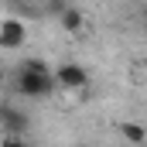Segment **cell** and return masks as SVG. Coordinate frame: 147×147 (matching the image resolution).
Instances as JSON below:
<instances>
[{"mask_svg": "<svg viewBox=\"0 0 147 147\" xmlns=\"http://www.w3.org/2000/svg\"><path fill=\"white\" fill-rule=\"evenodd\" d=\"M55 86H58V82H55V72L51 75H34V72L17 69V92L28 96V99H45V96H51Z\"/></svg>", "mask_w": 147, "mask_h": 147, "instance_id": "1", "label": "cell"}, {"mask_svg": "<svg viewBox=\"0 0 147 147\" xmlns=\"http://www.w3.org/2000/svg\"><path fill=\"white\" fill-rule=\"evenodd\" d=\"M58 24H62L69 34H79V31L86 28V17H82V10H75V7H65V10L58 14Z\"/></svg>", "mask_w": 147, "mask_h": 147, "instance_id": "6", "label": "cell"}, {"mask_svg": "<svg viewBox=\"0 0 147 147\" xmlns=\"http://www.w3.org/2000/svg\"><path fill=\"white\" fill-rule=\"evenodd\" d=\"M0 123L10 130V137H21V134H28V116L21 110H14V106H0Z\"/></svg>", "mask_w": 147, "mask_h": 147, "instance_id": "4", "label": "cell"}, {"mask_svg": "<svg viewBox=\"0 0 147 147\" xmlns=\"http://www.w3.org/2000/svg\"><path fill=\"white\" fill-rule=\"evenodd\" d=\"M75 147H92V144H75Z\"/></svg>", "mask_w": 147, "mask_h": 147, "instance_id": "9", "label": "cell"}, {"mask_svg": "<svg viewBox=\"0 0 147 147\" xmlns=\"http://www.w3.org/2000/svg\"><path fill=\"white\" fill-rule=\"evenodd\" d=\"M0 147H31L24 137H7V140H0Z\"/></svg>", "mask_w": 147, "mask_h": 147, "instance_id": "8", "label": "cell"}, {"mask_svg": "<svg viewBox=\"0 0 147 147\" xmlns=\"http://www.w3.org/2000/svg\"><path fill=\"white\" fill-rule=\"evenodd\" d=\"M24 38H28V24H24L21 17H3V21H0V48L17 51V48L24 45Z\"/></svg>", "mask_w": 147, "mask_h": 147, "instance_id": "3", "label": "cell"}, {"mask_svg": "<svg viewBox=\"0 0 147 147\" xmlns=\"http://www.w3.org/2000/svg\"><path fill=\"white\" fill-rule=\"evenodd\" d=\"M55 82H58L62 89L82 92V89H89V72H86L79 62H62V65L55 69Z\"/></svg>", "mask_w": 147, "mask_h": 147, "instance_id": "2", "label": "cell"}, {"mask_svg": "<svg viewBox=\"0 0 147 147\" xmlns=\"http://www.w3.org/2000/svg\"><path fill=\"white\" fill-rule=\"evenodd\" d=\"M0 79H3V65H0Z\"/></svg>", "mask_w": 147, "mask_h": 147, "instance_id": "10", "label": "cell"}, {"mask_svg": "<svg viewBox=\"0 0 147 147\" xmlns=\"http://www.w3.org/2000/svg\"><path fill=\"white\" fill-rule=\"evenodd\" d=\"M21 69H24V72H34V75H51V69H48L41 58H24V62H21Z\"/></svg>", "mask_w": 147, "mask_h": 147, "instance_id": "7", "label": "cell"}, {"mask_svg": "<svg viewBox=\"0 0 147 147\" xmlns=\"http://www.w3.org/2000/svg\"><path fill=\"white\" fill-rule=\"evenodd\" d=\"M120 137H123V140H127L130 147H144L147 130L140 127V123H134V120H123V123H120Z\"/></svg>", "mask_w": 147, "mask_h": 147, "instance_id": "5", "label": "cell"}]
</instances>
